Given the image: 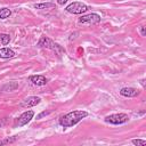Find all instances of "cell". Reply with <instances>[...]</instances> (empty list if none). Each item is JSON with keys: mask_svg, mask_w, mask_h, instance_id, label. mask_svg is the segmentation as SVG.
Listing matches in <instances>:
<instances>
[{"mask_svg": "<svg viewBox=\"0 0 146 146\" xmlns=\"http://www.w3.org/2000/svg\"><path fill=\"white\" fill-rule=\"evenodd\" d=\"M88 116V112L82 111V110H76L73 112H70L63 116H60L59 119V124L64 128H68V127H73L76 123H79L82 119Z\"/></svg>", "mask_w": 146, "mask_h": 146, "instance_id": "6da1fadb", "label": "cell"}, {"mask_svg": "<svg viewBox=\"0 0 146 146\" xmlns=\"http://www.w3.org/2000/svg\"><path fill=\"white\" fill-rule=\"evenodd\" d=\"M89 9V7L83 3V2H79V1H75V2H72L70 5L66 6L65 10L70 14H74V15H80V14H83L86 13L87 10Z\"/></svg>", "mask_w": 146, "mask_h": 146, "instance_id": "7a4b0ae2", "label": "cell"}, {"mask_svg": "<svg viewBox=\"0 0 146 146\" xmlns=\"http://www.w3.org/2000/svg\"><path fill=\"white\" fill-rule=\"evenodd\" d=\"M104 120L106 123H111V124H123L129 121V116L124 113H116V114L107 115Z\"/></svg>", "mask_w": 146, "mask_h": 146, "instance_id": "3957f363", "label": "cell"}, {"mask_svg": "<svg viewBox=\"0 0 146 146\" xmlns=\"http://www.w3.org/2000/svg\"><path fill=\"white\" fill-rule=\"evenodd\" d=\"M38 46H39V47L47 48V49H51V50H54V51H57V50H62V51H63V49H62L57 43H55L52 40H50V39L47 38V36H41V39H40L39 42H38Z\"/></svg>", "mask_w": 146, "mask_h": 146, "instance_id": "277c9868", "label": "cell"}, {"mask_svg": "<svg viewBox=\"0 0 146 146\" xmlns=\"http://www.w3.org/2000/svg\"><path fill=\"white\" fill-rule=\"evenodd\" d=\"M100 16L98 14H95V13H91V14H88V15H83L79 18V22L80 23H83V24H98L100 22Z\"/></svg>", "mask_w": 146, "mask_h": 146, "instance_id": "5b68a950", "label": "cell"}, {"mask_svg": "<svg viewBox=\"0 0 146 146\" xmlns=\"http://www.w3.org/2000/svg\"><path fill=\"white\" fill-rule=\"evenodd\" d=\"M33 116H34V112L31 111V110L23 112V113L19 115V117H18V127L26 125V124L33 119Z\"/></svg>", "mask_w": 146, "mask_h": 146, "instance_id": "8992f818", "label": "cell"}, {"mask_svg": "<svg viewBox=\"0 0 146 146\" xmlns=\"http://www.w3.org/2000/svg\"><path fill=\"white\" fill-rule=\"evenodd\" d=\"M120 95L123 96V97H136L139 95V90L138 89H135V88H131V87H124L120 90Z\"/></svg>", "mask_w": 146, "mask_h": 146, "instance_id": "52a82bcc", "label": "cell"}, {"mask_svg": "<svg viewBox=\"0 0 146 146\" xmlns=\"http://www.w3.org/2000/svg\"><path fill=\"white\" fill-rule=\"evenodd\" d=\"M30 81L33 84L38 86V87H41V86H46L47 84V79L43 75H31L30 76Z\"/></svg>", "mask_w": 146, "mask_h": 146, "instance_id": "ba28073f", "label": "cell"}, {"mask_svg": "<svg viewBox=\"0 0 146 146\" xmlns=\"http://www.w3.org/2000/svg\"><path fill=\"white\" fill-rule=\"evenodd\" d=\"M40 102H41V98H40V97H36V96H30V97H27V98L23 102L22 105L25 106V107H32V106L38 105Z\"/></svg>", "mask_w": 146, "mask_h": 146, "instance_id": "9c48e42d", "label": "cell"}, {"mask_svg": "<svg viewBox=\"0 0 146 146\" xmlns=\"http://www.w3.org/2000/svg\"><path fill=\"white\" fill-rule=\"evenodd\" d=\"M15 51L13 50V49H10V48H7V47H5V48H1L0 49V58H3V59H8V58H13V57H15Z\"/></svg>", "mask_w": 146, "mask_h": 146, "instance_id": "30bf717a", "label": "cell"}, {"mask_svg": "<svg viewBox=\"0 0 146 146\" xmlns=\"http://www.w3.org/2000/svg\"><path fill=\"white\" fill-rule=\"evenodd\" d=\"M52 7H55V3H52V2H43V3L34 5L35 9H48V8H52Z\"/></svg>", "mask_w": 146, "mask_h": 146, "instance_id": "8fae6325", "label": "cell"}, {"mask_svg": "<svg viewBox=\"0 0 146 146\" xmlns=\"http://www.w3.org/2000/svg\"><path fill=\"white\" fill-rule=\"evenodd\" d=\"M11 15V10L8 8H2L0 9V19H6Z\"/></svg>", "mask_w": 146, "mask_h": 146, "instance_id": "7c38bea8", "label": "cell"}, {"mask_svg": "<svg viewBox=\"0 0 146 146\" xmlns=\"http://www.w3.org/2000/svg\"><path fill=\"white\" fill-rule=\"evenodd\" d=\"M0 39H1L2 46H6V44H8L9 41H10V35H9V34H6V33H2V34H0Z\"/></svg>", "mask_w": 146, "mask_h": 146, "instance_id": "4fadbf2b", "label": "cell"}, {"mask_svg": "<svg viewBox=\"0 0 146 146\" xmlns=\"http://www.w3.org/2000/svg\"><path fill=\"white\" fill-rule=\"evenodd\" d=\"M16 139H17V137H16V136H14V137H7L6 139H2V140H0V145H6V144H10V143H14Z\"/></svg>", "mask_w": 146, "mask_h": 146, "instance_id": "5bb4252c", "label": "cell"}, {"mask_svg": "<svg viewBox=\"0 0 146 146\" xmlns=\"http://www.w3.org/2000/svg\"><path fill=\"white\" fill-rule=\"evenodd\" d=\"M131 143L133 145H137V146H144V145H146V140H144V139H132Z\"/></svg>", "mask_w": 146, "mask_h": 146, "instance_id": "9a60e30c", "label": "cell"}, {"mask_svg": "<svg viewBox=\"0 0 146 146\" xmlns=\"http://www.w3.org/2000/svg\"><path fill=\"white\" fill-rule=\"evenodd\" d=\"M139 30H140V34H141V36H145V35H146L145 26H144V25H143V26H140V27H139Z\"/></svg>", "mask_w": 146, "mask_h": 146, "instance_id": "2e32d148", "label": "cell"}, {"mask_svg": "<svg viewBox=\"0 0 146 146\" xmlns=\"http://www.w3.org/2000/svg\"><path fill=\"white\" fill-rule=\"evenodd\" d=\"M67 1H68V0H57L58 5H60V6H64V5H65Z\"/></svg>", "mask_w": 146, "mask_h": 146, "instance_id": "e0dca14e", "label": "cell"}, {"mask_svg": "<svg viewBox=\"0 0 146 146\" xmlns=\"http://www.w3.org/2000/svg\"><path fill=\"white\" fill-rule=\"evenodd\" d=\"M47 114H49V112H42V113H41L40 115H38L36 117H38V119H41L42 116H44V115H47Z\"/></svg>", "mask_w": 146, "mask_h": 146, "instance_id": "ac0fdd59", "label": "cell"}]
</instances>
